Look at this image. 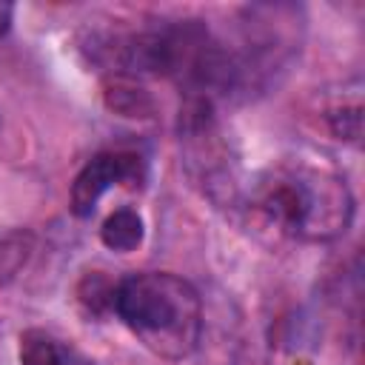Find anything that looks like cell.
Returning a JSON list of instances; mask_svg holds the SVG:
<instances>
[{"label": "cell", "mask_w": 365, "mask_h": 365, "mask_svg": "<svg viewBox=\"0 0 365 365\" xmlns=\"http://www.w3.org/2000/svg\"><path fill=\"white\" fill-rule=\"evenodd\" d=\"M254 222L294 240L328 242L348 231L354 194L348 182L308 163H279L257 177L248 194Z\"/></svg>", "instance_id": "6da1fadb"}, {"label": "cell", "mask_w": 365, "mask_h": 365, "mask_svg": "<svg viewBox=\"0 0 365 365\" xmlns=\"http://www.w3.org/2000/svg\"><path fill=\"white\" fill-rule=\"evenodd\" d=\"M114 311L125 328L157 356L185 359L202 336V299L197 288L168 271H143L117 282Z\"/></svg>", "instance_id": "7a4b0ae2"}, {"label": "cell", "mask_w": 365, "mask_h": 365, "mask_svg": "<svg viewBox=\"0 0 365 365\" xmlns=\"http://www.w3.org/2000/svg\"><path fill=\"white\" fill-rule=\"evenodd\" d=\"M145 182V160L134 151H103L91 157L71 182V214L91 217L97 200L111 185L140 188Z\"/></svg>", "instance_id": "3957f363"}, {"label": "cell", "mask_w": 365, "mask_h": 365, "mask_svg": "<svg viewBox=\"0 0 365 365\" xmlns=\"http://www.w3.org/2000/svg\"><path fill=\"white\" fill-rule=\"evenodd\" d=\"M103 103L108 111L128 117V120H148L154 117L157 106L145 86L134 80V74L125 71H108L103 80Z\"/></svg>", "instance_id": "277c9868"}, {"label": "cell", "mask_w": 365, "mask_h": 365, "mask_svg": "<svg viewBox=\"0 0 365 365\" xmlns=\"http://www.w3.org/2000/svg\"><path fill=\"white\" fill-rule=\"evenodd\" d=\"M143 217L134 208H117L114 214L106 217L100 228V240L111 251H134L143 242Z\"/></svg>", "instance_id": "5b68a950"}, {"label": "cell", "mask_w": 365, "mask_h": 365, "mask_svg": "<svg viewBox=\"0 0 365 365\" xmlns=\"http://www.w3.org/2000/svg\"><path fill=\"white\" fill-rule=\"evenodd\" d=\"M37 240L26 228H11L0 234V288L9 285L31 259Z\"/></svg>", "instance_id": "8992f818"}, {"label": "cell", "mask_w": 365, "mask_h": 365, "mask_svg": "<svg viewBox=\"0 0 365 365\" xmlns=\"http://www.w3.org/2000/svg\"><path fill=\"white\" fill-rule=\"evenodd\" d=\"M20 365H68V356L51 334L29 328L20 334Z\"/></svg>", "instance_id": "52a82bcc"}, {"label": "cell", "mask_w": 365, "mask_h": 365, "mask_svg": "<svg viewBox=\"0 0 365 365\" xmlns=\"http://www.w3.org/2000/svg\"><path fill=\"white\" fill-rule=\"evenodd\" d=\"M114 291H117V282H111L106 274L100 271H88L80 282H77V299L86 311L91 314H106V311H114Z\"/></svg>", "instance_id": "ba28073f"}, {"label": "cell", "mask_w": 365, "mask_h": 365, "mask_svg": "<svg viewBox=\"0 0 365 365\" xmlns=\"http://www.w3.org/2000/svg\"><path fill=\"white\" fill-rule=\"evenodd\" d=\"M328 128L334 131L336 140H345V143H359L362 137V106L354 103V106H336L328 111Z\"/></svg>", "instance_id": "9c48e42d"}, {"label": "cell", "mask_w": 365, "mask_h": 365, "mask_svg": "<svg viewBox=\"0 0 365 365\" xmlns=\"http://www.w3.org/2000/svg\"><path fill=\"white\" fill-rule=\"evenodd\" d=\"M11 14H14V6H11V3H0V37L9 31V26H11Z\"/></svg>", "instance_id": "30bf717a"}]
</instances>
